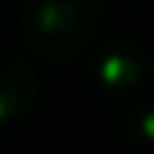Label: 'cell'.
Wrapping results in <instances>:
<instances>
[{
    "instance_id": "1",
    "label": "cell",
    "mask_w": 154,
    "mask_h": 154,
    "mask_svg": "<svg viewBox=\"0 0 154 154\" xmlns=\"http://www.w3.org/2000/svg\"><path fill=\"white\" fill-rule=\"evenodd\" d=\"M100 27V0H23L20 34L40 60H74Z\"/></svg>"
},
{
    "instance_id": "2",
    "label": "cell",
    "mask_w": 154,
    "mask_h": 154,
    "mask_svg": "<svg viewBox=\"0 0 154 154\" xmlns=\"http://www.w3.org/2000/svg\"><path fill=\"white\" fill-rule=\"evenodd\" d=\"M37 97V74L20 54L0 47V124L27 114Z\"/></svg>"
},
{
    "instance_id": "3",
    "label": "cell",
    "mask_w": 154,
    "mask_h": 154,
    "mask_svg": "<svg viewBox=\"0 0 154 154\" xmlns=\"http://www.w3.org/2000/svg\"><path fill=\"white\" fill-rule=\"evenodd\" d=\"M144 74V60L137 50H131L127 44L107 47L104 54L97 57V81L107 91H131Z\"/></svg>"
},
{
    "instance_id": "4",
    "label": "cell",
    "mask_w": 154,
    "mask_h": 154,
    "mask_svg": "<svg viewBox=\"0 0 154 154\" xmlns=\"http://www.w3.org/2000/svg\"><path fill=\"white\" fill-rule=\"evenodd\" d=\"M124 137L134 147H154V111H137L127 117Z\"/></svg>"
}]
</instances>
